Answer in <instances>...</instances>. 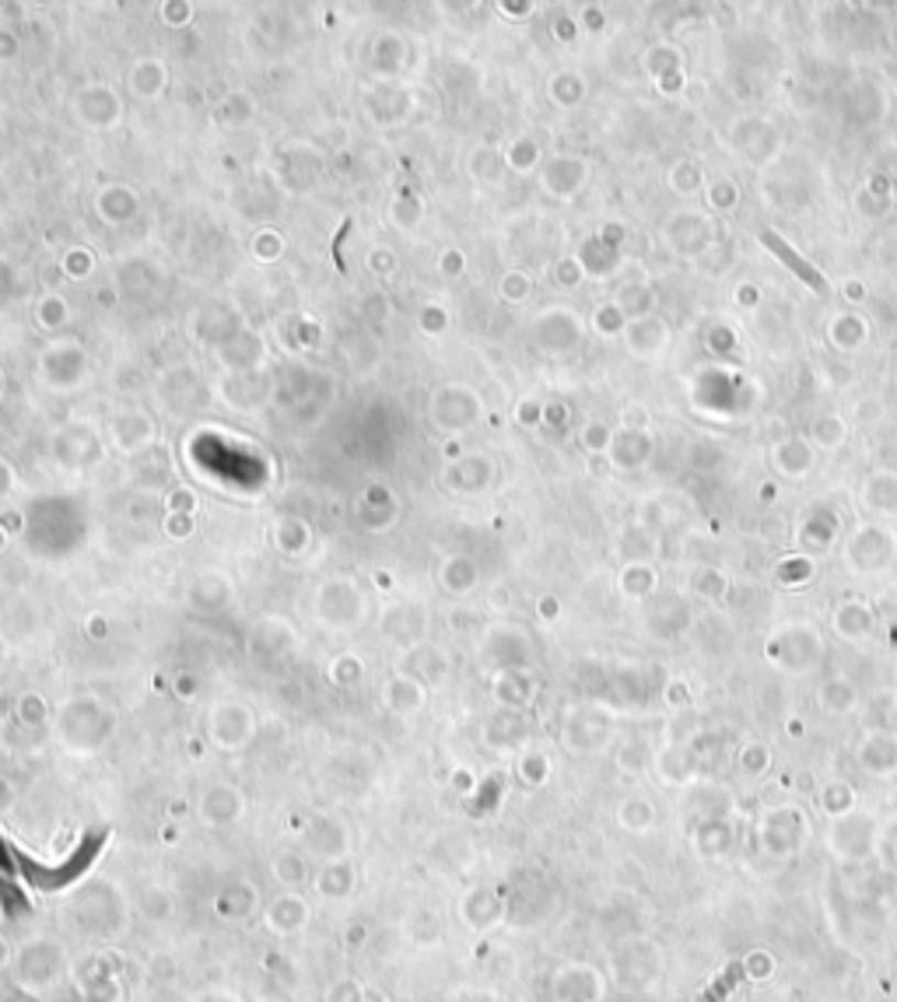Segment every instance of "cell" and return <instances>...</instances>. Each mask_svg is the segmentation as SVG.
Returning <instances> with one entry per match:
<instances>
[{"label": "cell", "instance_id": "obj_6", "mask_svg": "<svg viewBox=\"0 0 897 1002\" xmlns=\"http://www.w3.org/2000/svg\"><path fill=\"white\" fill-rule=\"evenodd\" d=\"M309 918H313V908L298 891H281L263 908V922L274 936H298L305 925H309Z\"/></svg>", "mask_w": 897, "mask_h": 1002}, {"label": "cell", "instance_id": "obj_5", "mask_svg": "<svg viewBox=\"0 0 897 1002\" xmlns=\"http://www.w3.org/2000/svg\"><path fill=\"white\" fill-rule=\"evenodd\" d=\"M691 848L704 862H722L736 848V827L730 817H704L691 824Z\"/></svg>", "mask_w": 897, "mask_h": 1002}, {"label": "cell", "instance_id": "obj_15", "mask_svg": "<svg viewBox=\"0 0 897 1002\" xmlns=\"http://www.w3.org/2000/svg\"><path fill=\"white\" fill-rule=\"evenodd\" d=\"M743 767H747L751 775H765V771H768V750L765 747H751L747 754H743Z\"/></svg>", "mask_w": 897, "mask_h": 1002}, {"label": "cell", "instance_id": "obj_18", "mask_svg": "<svg viewBox=\"0 0 897 1002\" xmlns=\"http://www.w3.org/2000/svg\"><path fill=\"white\" fill-rule=\"evenodd\" d=\"M894 1002H897V995H894Z\"/></svg>", "mask_w": 897, "mask_h": 1002}, {"label": "cell", "instance_id": "obj_1", "mask_svg": "<svg viewBox=\"0 0 897 1002\" xmlns=\"http://www.w3.org/2000/svg\"><path fill=\"white\" fill-rule=\"evenodd\" d=\"M813 838L810 817L799 806H772L757 817L754 841L761 848V856L772 862H789L796 859Z\"/></svg>", "mask_w": 897, "mask_h": 1002}, {"label": "cell", "instance_id": "obj_11", "mask_svg": "<svg viewBox=\"0 0 897 1002\" xmlns=\"http://www.w3.org/2000/svg\"><path fill=\"white\" fill-rule=\"evenodd\" d=\"M820 809H824L831 820H842L855 809V793L845 782H831L824 793H820Z\"/></svg>", "mask_w": 897, "mask_h": 1002}, {"label": "cell", "instance_id": "obj_17", "mask_svg": "<svg viewBox=\"0 0 897 1002\" xmlns=\"http://www.w3.org/2000/svg\"><path fill=\"white\" fill-rule=\"evenodd\" d=\"M894 954H897V933H894Z\"/></svg>", "mask_w": 897, "mask_h": 1002}, {"label": "cell", "instance_id": "obj_16", "mask_svg": "<svg viewBox=\"0 0 897 1002\" xmlns=\"http://www.w3.org/2000/svg\"><path fill=\"white\" fill-rule=\"evenodd\" d=\"M880 856L887 862V870L897 873V827H894V831H887V835H880Z\"/></svg>", "mask_w": 897, "mask_h": 1002}, {"label": "cell", "instance_id": "obj_2", "mask_svg": "<svg viewBox=\"0 0 897 1002\" xmlns=\"http://www.w3.org/2000/svg\"><path fill=\"white\" fill-rule=\"evenodd\" d=\"M824 841L831 859L842 865H866L873 856H880V827L866 814H849L842 820H831Z\"/></svg>", "mask_w": 897, "mask_h": 1002}, {"label": "cell", "instance_id": "obj_12", "mask_svg": "<svg viewBox=\"0 0 897 1002\" xmlns=\"http://www.w3.org/2000/svg\"><path fill=\"white\" fill-rule=\"evenodd\" d=\"M743 974H747V981H754V985H768V981L778 974V957L765 947H757L743 957Z\"/></svg>", "mask_w": 897, "mask_h": 1002}, {"label": "cell", "instance_id": "obj_14", "mask_svg": "<svg viewBox=\"0 0 897 1002\" xmlns=\"http://www.w3.org/2000/svg\"><path fill=\"white\" fill-rule=\"evenodd\" d=\"M863 628H866V613L858 610V607H845L842 613H838V631L849 634V639L863 634Z\"/></svg>", "mask_w": 897, "mask_h": 1002}, {"label": "cell", "instance_id": "obj_4", "mask_svg": "<svg viewBox=\"0 0 897 1002\" xmlns=\"http://www.w3.org/2000/svg\"><path fill=\"white\" fill-rule=\"evenodd\" d=\"M614 968L627 989H648L663 974V954L656 943L632 939L621 947V957H614Z\"/></svg>", "mask_w": 897, "mask_h": 1002}, {"label": "cell", "instance_id": "obj_7", "mask_svg": "<svg viewBox=\"0 0 897 1002\" xmlns=\"http://www.w3.org/2000/svg\"><path fill=\"white\" fill-rule=\"evenodd\" d=\"M313 883H316V894H319L322 901H333V904H337V901H348V897L354 894V886H358V870H354V862H351V859H343V862H327Z\"/></svg>", "mask_w": 897, "mask_h": 1002}, {"label": "cell", "instance_id": "obj_8", "mask_svg": "<svg viewBox=\"0 0 897 1002\" xmlns=\"http://www.w3.org/2000/svg\"><path fill=\"white\" fill-rule=\"evenodd\" d=\"M863 767L876 778H887L897 771V740L894 737H869L863 743V754H858Z\"/></svg>", "mask_w": 897, "mask_h": 1002}, {"label": "cell", "instance_id": "obj_10", "mask_svg": "<svg viewBox=\"0 0 897 1002\" xmlns=\"http://www.w3.org/2000/svg\"><path fill=\"white\" fill-rule=\"evenodd\" d=\"M271 873H274V880L284 886V891H298V886H302L305 880H309V865H305L302 856L284 852V856L271 859Z\"/></svg>", "mask_w": 897, "mask_h": 1002}, {"label": "cell", "instance_id": "obj_9", "mask_svg": "<svg viewBox=\"0 0 897 1002\" xmlns=\"http://www.w3.org/2000/svg\"><path fill=\"white\" fill-rule=\"evenodd\" d=\"M617 824L632 835H645L656 827V806L648 803L645 796H632L617 806Z\"/></svg>", "mask_w": 897, "mask_h": 1002}, {"label": "cell", "instance_id": "obj_13", "mask_svg": "<svg viewBox=\"0 0 897 1002\" xmlns=\"http://www.w3.org/2000/svg\"><path fill=\"white\" fill-rule=\"evenodd\" d=\"M138 904H141V912H144L147 918H165V915L172 912V897H168L165 886H144L141 897H138Z\"/></svg>", "mask_w": 897, "mask_h": 1002}, {"label": "cell", "instance_id": "obj_3", "mask_svg": "<svg viewBox=\"0 0 897 1002\" xmlns=\"http://www.w3.org/2000/svg\"><path fill=\"white\" fill-rule=\"evenodd\" d=\"M550 995H555V1002H603L606 978L593 963L571 960L561 963L555 978H550Z\"/></svg>", "mask_w": 897, "mask_h": 1002}]
</instances>
